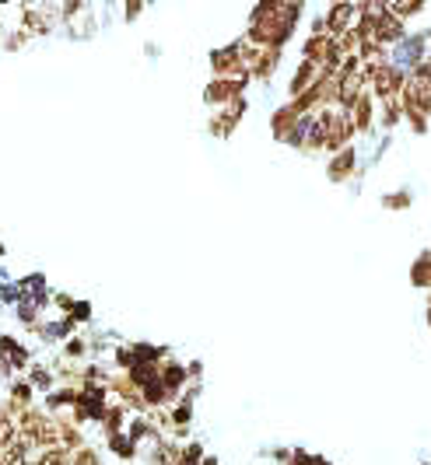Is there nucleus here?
Wrapping results in <instances>:
<instances>
[{
	"label": "nucleus",
	"instance_id": "f257e3e1",
	"mask_svg": "<svg viewBox=\"0 0 431 465\" xmlns=\"http://www.w3.org/2000/svg\"><path fill=\"white\" fill-rule=\"evenodd\" d=\"M372 39H375V46H386V42H400V39H403V21H396V18H393V14L386 11V14H382V18L375 21V35H372Z\"/></svg>",
	"mask_w": 431,
	"mask_h": 465
},
{
	"label": "nucleus",
	"instance_id": "f03ea898",
	"mask_svg": "<svg viewBox=\"0 0 431 465\" xmlns=\"http://www.w3.org/2000/svg\"><path fill=\"white\" fill-rule=\"evenodd\" d=\"M351 172H354V147H344V151L333 158V165H329V179H333V182H344Z\"/></svg>",
	"mask_w": 431,
	"mask_h": 465
},
{
	"label": "nucleus",
	"instance_id": "7ed1b4c3",
	"mask_svg": "<svg viewBox=\"0 0 431 465\" xmlns=\"http://www.w3.org/2000/svg\"><path fill=\"white\" fill-rule=\"evenodd\" d=\"M414 283L418 287L431 283V256H421V263H414Z\"/></svg>",
	"mask_w": 431,
	"mask_h": 465
},
{
	"label": "nucleus",
	"instance_id": "20e7f679",
	"mask_svg": "<svg viewBox=\"0 0 431 465\" xmlns=\"http://www.w3.org/2000/svg\"><path fill=\"white\" fill-rule=\"evenodd\" d=\"M407 203H411V196H407V192H396V196H389V199H386V206H407Z\"/></svg>",
	"mask_w": 431,
	"mask_h": 465
},
{
	"label": "nucleus",
	"instance_id": "39448f33",
	"mask_svg": "<svg viewBox=\"0 0 431 465\" xmlns=\"http://www.w3.org/2000/svg\"><path fill=\"white\" fill-rule=\"evenodd\" d=\"M204 465H217V462H214V459H207V462H204Z\"/></svg>",
	"mask_w": 431,
	"mask_h": 465
},
{
	"label": "nucleus",
	"instance_id": "423d86ee",
	"mask_svg": "<svg viewBox=\"0 0 431 465\" xmlns=\"http://www.w3.org/2000/svg\"><path fill=\"white\" fill-rule=\"evenodd\" d=\"M428 322H431V308H428Z\"/></svg>",
	"mask_w": 431,
	"mask_h": 465
}]
</instances>
